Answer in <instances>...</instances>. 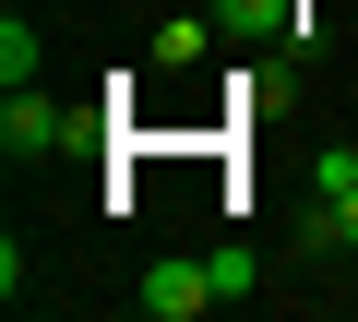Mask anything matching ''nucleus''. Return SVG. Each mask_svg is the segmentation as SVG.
<instances>
[{"instance_id": "1", "label": "nucleus", "mask_w": 358, "mask_h": 322, "mask_svg": "<svg viewBox=\"0 0 358 322\" xmlns=\"http://www.w3.org/2000/svg\"><path fill=\"white\" fill-rule=\"evenodd\" d=\"M143 310H155V322H203V310H227L215 251H167V263H143Z\"/></svg>"}, {"instance_id": "2", "label": "nucleus", "mask_w": 358, "mask_h": 322, "mask_svg": "<svg viewBox=\"0 0 358 322\" xmlns=\"http://www.w3.org/2000/svg\"><path fill=\"white\" fill-rule=\"evenodd\" d=\"M0 143H13V155H60V143H96V108H48L36 84H13V96H0Z\"/></svg>"}, {"instance_id": "3", "label": "nucleus", "mask_w": 358, "mask_h": 322, "mask_svg": "<svg viewBox=\"0 0 358 322\" xmlns=\"http://www.w3.org/2000/svg\"><path fill=\"white\" fill-rule=\"evenodd\" d=\"M227 36H287V48H322V13L310 0H215Z\"/></svg>"}, {"instance_id": "4", "label": "nucleus", "mask_w": 358, "mask_h": 322, "mask_svg": "<svg viewBox=\"0 0 358 322\" xmlns=\"http://www.w3.org/2000/svg\"><path fill=\"white\" fill-rule=\"evenodd\" d=\"M215 36H227V24H203V13H167V24H155V72H192Z\"/></svg>"}, {"instance_id": "5", "label": "nucleus", "mask_w": 358, "mask_h": 322, "mask_svg": "<svg viewBox=\"0 0 358 322\" xmlns=\"http://www.w3.org/2000/svg\"><path fill=\"white\" fill-rule=\"evenodd\" d=\"M310 191H322V203L358 191V143H322V155H310Z\"/></svg>"}, {"instance_id": "6", "label": "nucleus", "mask_w": 358, "mask_h": 322, "mask_svg": "<svg viewBox=\"0 0 358 322\" xmlns=\"http://www.w3.org/2000/svg\"><path fill=\"white\" fill-rule=\"evenodd\" d=\"M0 84H36V24H24V13L0 24Z\"/></svg>"}]
</instances>
